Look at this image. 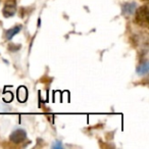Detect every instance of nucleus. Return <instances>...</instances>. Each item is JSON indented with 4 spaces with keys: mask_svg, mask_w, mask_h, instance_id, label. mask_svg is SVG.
<instances>
[{
    "mask_svg": "<svg viewBox=\"0 0 149 149\" xmlns=\"http://www.w3.org/2000/svg\"><path fill=\"white\" fill-rule=\"evenodd\" d=\"M135 22L141 27H147L148 26V7L147 5L141 6L137 9L136 15H135Z\"/></svg>",
    "mask_w": 149,
    "mask_h": 149,
    "instance_id": "nucleus-1",
    "label": "nucleus"
},
{
    "mask_svg": "<svg viewBox=\"0 0 149 149\" xmlns=\"http://www.w3.org/2000/svg\"><path fill=\"white\" fill-rule=\"evenodd\" d=\"M26 138H27V133L24 130H22V129L13 131V134L9 137L10 141L13 143H22L26 140Z\"/></svg>",
    "mask_w": 149,
    "mask_h": 149,
    "instance_id": "nucleus-2",
    "label": "nucleus"
},
{
    "mask_svg": "<svg viewBox=\"0 0 149 149\" xmlns=\"http://www.w3.org/2000/svg\"><path fill=\"white\" fill-rule=\"evenodd\" d=\"M17 10V7H15V3L13 1H8V2L5 4L4 8H3V15L5 17H13L15 13Z\"/></svg>",
    "mask_w": 149,
    "mask_h": 149,
    "instance_id": "nucleus-3",
    "label": "nucleus"
},
{
    "mask_svg": "<svg viewBox=\"0 0 149 149\" xmlns=\"http://www.w3.org/2000/svg\"><path fill=\"white\" fill-rule=\"evenodd\" d=\"M28 97V91L25 87H19L17 90V99L21 102H25Z\"/></svg>",
    "mask_w": 149,
    "mask_h": 149,
    "instance_id": "nucleus-4",
    "label": "nucleus"
},
{
    "mask_svg": "<svg viewBox=\"0 0 149 149\" xmlns=\"http://www.w3.org/2000/svg\"><path fill=\"white\" fill-rule=\"evenodd\" d=\"M135 7H136L135 3H126L124 5V7H123V10H124L125 15H131L134 11Z\"/></svg>",
    "mask_w": 149,
    "mask_h": 149,
    "instance_id": "nucleus-5",
    "label": "nucleus"
},
{
    "mask_svg": "<svg viewBox=\"0 0 149 149\" xmlns=\"http://www.w3.org/2000/svg\"><path fill=\"white\" fill-rule=\"evenodd\" d=\"M21 29H22L21 26H17V27L8 30V31L6 32V38H7V39H11V38H13L15 34H17L19 31H21Z\"/></svg>",
    "mask_w": 149,
    "mask_h": 149,
    "instance_id": "nucleus-6",
    "label": "nucleus"
},
{
    "mask_svg": "<svg viewBox=\"0 0 149 149\" xmlns=\"http://www.w3.org/2000/svg\"><path fill=\"white\" fill-rule=\"evenodd\" d=\"M147 72H148V64H147V62L140 65V68H138V74H146Z\"/></svg>",
    "mask_w": 149,
    "mask_h": 149,
    "instance_id": "nucleus-7",
    "label": "nucleus"
},
{
    "mask_svg": "<svg viewBox=\"0 0 149 149\" xmlns=\"http://www.w3.org/2000/svg\"><path fill=\"white\" fill-rule=\"evenodd\" d=\"M53 147H62V145L60 144V143H57V144L53 145Z\"/></svg>",
    "mask_w": 149,
    "mask_h": 149,
    "instance_id": "nucleus-8",
    "label": "nucleus"
},
{
    "mask_svg": "<svg viewBox=\"0 0 149 149\" xmlns=\"http://www.w3.org/2000/svg\"><path fill=\"white\" fill-rule=\"evenodd\" d=\"M143 1H147V0H143Z\"/></svg>",
    "mask_w": 149,
    "mask_h": 149,
    "instance_id": "nucleus-9",
    "label": "nucleus"
}]
</instances>
